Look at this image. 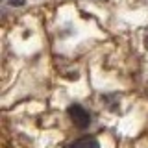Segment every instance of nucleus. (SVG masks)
<instances>
[{"mask_svg":"<svg viewBox=\"0 0 148 148\" xmlns=\"http://www.w3.org/2000/svg\"><path fill=\"white\" fill-rule=\"evenodd\" d=\"M9 4H11V6H22L24 0H9Z\"/></svg>","mask_w":148,"mask_h":148,"instance_id":"obj_3","label":"nucleus"},{"mask_svg":"<svg viewBox=\"0 0 148 148\" xmlns=\"http://www.w3.org/2000/svg\"><path fill=\"white\" fill-rule=\"evenodd\" d=\"M69 119H71V122L74 124L76 128H87L91 124V115H89V111H87L83 106L80 104H72L71 108H69Z\"/></svg>","mask_w":148,"mask_h":148,"instance_id":"obj_1","label":"nucleus"},{"mask_svg":"<svg viewBox=\"0 0 148 148\" xmlns=\"http://www.w3.org/2000/svg\"><path fill=\"white\" fill-rule=\"evenodd\" d=\"M145 45H146V48H148V34H146V39H145Z\"/></svg>","mask_w":148,"mask_h":148,"instance_id":"obj_4","label":"nucleus"},{"mask_svg":"<svg viewBox=\"0 0 148 148\" xmlns=\"http://www.w3.org/2000/svg\"><path fill=\"white\" fill-rule=\"evenodd\" d=\"M65 148H100V145L95 137H82V139H76V141L69 143Z\"/></svg>","mask_w":148,"mask_h":148,"instance_id":"obj_2","label":"nucleus"}]
</instances>
